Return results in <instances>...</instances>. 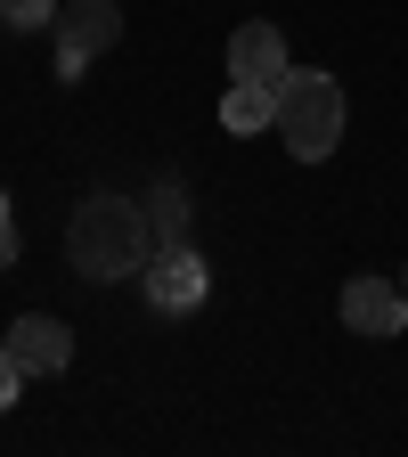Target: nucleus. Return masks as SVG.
Segmentation results:
<instances>
[{
    "instance_id": "1",
    "label": "nucleus",
    "mask_w": 408,
    "mask_h": 457,
    "mask_svg": "<svg viewBox=\"0 0 408 457\" xmlns=\"http://www.w3.org/2000/svg\"><path fill=\"white\" fill-rule=\"evenodd\" d=\"M66 262H74V278H90V286L139 278V270L155 262L147 204H131V196H82L74 220H66Z\"/></svg>"
},
{
    "instance_id": "2",
    "label": "nucleus",
    "mask_w": 408,
    "mask_h": 457,
    "mask_svg": "<svg viewBox=\"0 0 408 457\" xmlns=\"http://www.w3.org/2000/svg\"><path fill=\"white\" fill-rule=\"evenodd\" d=\"M278 139L295 147V163H327L343 139V82L319 66H295L278 82Z\"/></svg>"
},
{
    "instance_id": "3",
    "label": "nucleus",
    "mask_w": 408,
    "mask_h": 457,
    "mask_svg": "<svg viewBox=\"0 0 408 457\" xmlns=\"http://www.w3.org/2000/svg\"><path fill=\"white\" fill-rule=\"evenodd\" d=\"M57 82H82L90 57H106L114 41H123V9L114 0H74V9H57Z\"/></svg>"
},
{
    "instance_id": "4",
    "label": "nucleus",
    "mask_w": 408,
    "mask_h": 457,
    "mask_svg": "<svg viewBox=\"0 0 408 457\" xmlns=\"http://www.w3.org/2000/svg\"><path fill=\"white\" fill-rule=\"evenodd\" d=\"M139 286H147V303H155L163 319H188V311H204V295H212V270H204L196 245H155V262L139 270Z\"/></svg>"
},
{
    "instance_id": "5",
    "label": "nucleus",
    "mask_w": 408,
    "mask_h": 457,
    "mask_svg": "<svg viewBox=\"0 0 408 457\" xmlns=\"http://www.w3.org/2000/svg\"><path fill=\"white\" fill-rule=\"evenodd\" d=\"M286 74H295V57H286V33L278 25H237V33H229V82H286Z\"/></svg>"
},
{
    "instance_id": "6",
    "label": "nucleus",
    "mask_w": 408,
    "mask_h": 457,
    "mask_svg": "<svg viewBox=\"0 0 408 457\" xmlns=\"http://www.w3.org/2000/svg\"><path fill=\"white\" fill-rule=\"evenodd\" d=\"M9 352L25 376H57V368H74V327L66 319H49V311H25L9 327Z\"/></svg>"
},
{
    "instance_id": "7",
    "label": "nucleus",
    "mask_w": 408,
    "mask_h": 457,
    "mask_svg": "<svg viewBox=\"0 0 408 457\" xmlns=\"http://www.w3.org/2000/svg\"><path fill=\"white\" fill-rule=\"evenodd\" d=\"M400 286L392 278H352V286H343V327H352V335H368V343H384V335H408L400 327Z\"/></svg>"
},
{
    "instance_id": "8",
    "label": "nucleus",
    "mask_w": 408,
    "mask_h": 457,
    "mask_svg": "<svg viewBox=\"0 0 408 457\" xmlns=\"http://www.w3.org/2000/svg\"><path fill=\"white\" fill-rule=\"evenodd\" d=\"M221 123L237 131V139L278 131V90H270V82H229V90H221Z\"/></svg>"
},
{
    "instance_id": "9",
    "label": "nucleus",
    "mask_w": 408,
    "mask_h": 457,
    "mask_svg": "<svg viewBox=\"0 0 408 457\" xmlns=\"http://www.w3.org/2000/svg\"><path fill=\"white\" fill-rule=\"evenodd\" d=\"M139 204H147V228H155V245H188V188H180V180H155Z\"/></svg>"
},
{
    "instance_id": "10",
    "label": "nucleus",
    "mask_w": 408,
    "mask_h": 457,
    "mask_svg": "<svg viewBox=\"0 0 408 457\" xmlns=\"http://www.w3.org/2000/svg\"><path fill=\"white\" fill-rule=\"evenodd\" d=\"M0 25L9 33H41V25H57V0H0Z\"/></svg>"
},
{
    "instance_id": "11",
    "label": "nucleus",
    "mask_w": 408,
    "mask_h": 457,
    "mask_svg": "<svg viewBox=\"0 0 408 457\" xmlns=\"http://www.w3.org/2000/svg\"><path fill=\"white\" fill-rule=\"evenodd\" d=\"M17 392H25V368H17L9 343H0V409H17Z\"/></svg>"
},
{
    "instance_id": "12",
    "label": "nucleus",
    "mask_w": 408,
    "mask_h": 457,
    "mask_svg": "<svg viewBox=\"0 0 408 457\" xmlns=\"http://www.w3.org/2000/svg\"><path fill=\"white\" fill-rule=\"evenodd\" d=\"M0 270H17V220H9V188H0Z\"/></svg>"
}]
</instances>
